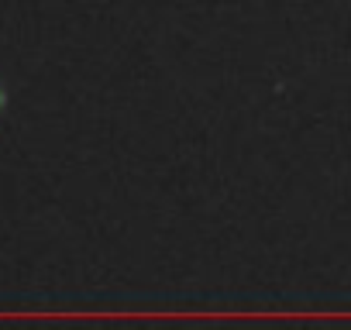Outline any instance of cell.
<instances>
[{
  "instance_id": "cell-1",
  "label": "cell",
  "mask_w": 351,
  "mask_h": 330,
  "mask_svg": "<svg viewBox=\"0 0 351 330\" xmlns=\"http://www.w3.org/2000/svg\"><path fill=\"white\" fill-rule=\"evenodd\" d=\"M4 107H8V90H4V83H0V114H4Z\"/></svg>"
}]
</instances>
